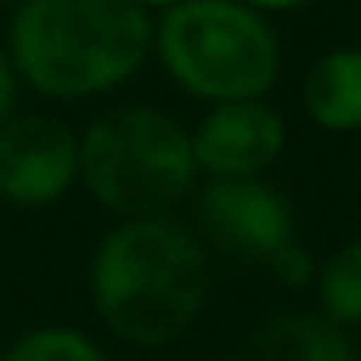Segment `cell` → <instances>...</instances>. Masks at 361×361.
Listing matches in <instances>:
<instances>
[{
	"instance_id": "6da1fadb",
	"label": "cell",
	"mask_w": 361,
	"mask_h": 361,
	"mask_svg": "<svg viewBox=\"0 0 361 361\" xmlns=\"http://www.w3.org/2000/svg\"><path fill=\"white\" fill-rule=\"evenodd\" d=\"M213 255L178 217L115 221L90 259V302L102 327L132 348L183 340L209 306Z\"/></svg>"
},
{
	"instance_id": "7a4b0ae2",
	"label": "cell",
	"mask_w": 361,
	"mask_h": 361,
	"mask_svg": "<svg viewBox=\"0 0 361 361\" xmlns=\"http://www.w3.org/2000/svg\"><path fill=\"white\" fill-rule=\"evenodd\" d=\"M153 35L157 22L140 0H18L5 47L26 90L85 102L136 77Z\"/></svg>"
},
{
	"instance_id": "3957f363",
	"label": "cell",
	"mask_w": 361,
	"mask_h": 361,
	"mask_svg": "<svg viewBox=\"0 0 361 361\" xmlns=\"http://www.w3.org/2000/svg\"><path fill=\"white\" fill-rule=\"evenodd\" d=\"M81 188L119 221L174 217L200 192L192 128L149 102L102 111L81 132Z\"/></svg>"
},
{
	"instance_id": "277c9868",
	"label": "cell",
	"mask_w": 361,
	"mask_h": 361,
	"mask_svg": "<svg viewBox=\"0 0 361 361\" xmlns=\"http://www.w3.org/2000/svg\"><path fill=\"white\" fill-rule=\"evenodd\" d=\"M161 73L209 106L268 98L281 81V39L268 13L243 0H183L157 18Z\"/></svg>"
},
{
	"instance_id": "5b68a950",
	"label": "cell",
	"mask_w": 361,
	"mask_h": 361,
	"mask_svg": "<svg viewBox=\"0 0 361 361\" xmlns=\"http://www.w3.org/2000/svg\"><path fill=\"white\" fill-rule=\"evenodd\" d=\"M196 234L209 255L289 289L314 285V255L298 234V213L268 178H204L196 192Z\"/></svg>"
},
{
	"instance_id": "8992f818",
	"label": "cell",
	"mask_w": 361,
	"mask_h": 361,
	"mask_svg": "<svg viewBox=\"0 0 361 361\" xmlns=\"http://www.w3.org/2000/svg\"><path fill=\"white\" fill-rule=\"evenodd\" d=\"M81 183V136L43 111H18L0 128V200L47 209Z\"/></svg>"
},
{
	"instance_id": "52a82bcc",
	"label": "cell",
	"mask_w": 361,
	"mask_h": 361,
	"mask_svg": "<svg viewBox=\"0 0 361 361\" xmlns=\"http://www.w3.org/2000/svg\"><path fill=\"white\" fill-rule=\"evenodd\" d=\"M289 128L268 98L209 106L192 128L200 178H264L285 153Z\"/></svg>"
},
{
	"instance_id": "ba28073f",
	"label": "cell",
	"mask_w": 361,
	"mask_h": 361,
	"mask_svg": "<svg viewBox=\"0 0 361 361\" xmlns=\"http://www.w3.org/2000/svg\"><path fill=\"white\" fill-rule=\"evenodd\" d=\"M234 361H361V357L353 336L327 323L319 310H276L243 336Z\"/></svg>"
},
{
	"instance_id": "9c48e42d",
	"label": "cell",
	"mask_w": 361,
	"mask_h": 361,
	"mask_svg": "<svg viewBox=\"0 0 361 361\" xmlns=\"http://www.w3.org/2000/svg\"><path fill=\"white\" fill-rule=\"evenodd\" d=\"M302 111L331 136L361 132V47H331L306 68Z\"/></svg>"
},
{
	"instance_id": "30bf717a",
	"label": "cell",
	"mask_w": 361,
	"mask_h": 361,
	"mask_svg": "<svg viewBox=\"0 0 361 361\" xmlns=\"http://www.w3.org/2000/svg\"><path fill=\"white\" fill-rule=\"evenodd\" d=\"M314 306L327 323L353 331L361 327V238L340 243L314 268Z\"/></svg>"
},
{
	"instance_id": "8fae6325",
	"label": "cell",
	"mask_w": 361,
	"mask_h": 361,
	"mask_svg": "<svg viewBox=\"0 0 361 361\" xmlns=\"http://www.w3.org/2000/svg\"><path fill=\"white\" fill-rule=\"evenodd\" d=\"M0 361H106V353L81 327L43 323V327H30L26 336H18L0 353Z\"/></svg>"
},
{
	"instance_id": "7c38bea8",
	"label": "cell",
	"mask_w": 361,
	"mask_h": 361,
	"mask_svg": "<svg viewBox=\"0 0 361 361\" xmlns=\"http://www.w3.org/2000/svg\"><path fill=\"white\" fill-rule=\"evenodd\" d=\"M18 98H22V77H18V68H13L9 47L0 43V128L18 115Z\"/></svg>"
},
{
	"instance_id": "4fadbf2b",
	"label": "cell",
	"mask_w": 361,
	"mask_h": 361,
	"mask_svg": "<svg viewBox=\"0 0 361 361\" xmlns=\"http://www.w3.org/2000/svg\"><path fill=\"white\" fill-rule=\"evenodd\" d=\"M243 5H251V9H259V13H285V9L310 5V0H243Z\"/></svg>"
},
{
	"instance_id": "5bb4252c",
	"label": "cell",
	"mask_w": 361,
	"mask_h": 361,
	"mask_svg": "<svg viewBox=\"0 0 361 361\" xmlns=\"http://www.w3.org/2000/svg\"><path fill=\"white\" fill-rule=\"evenodd\" d=\"M140 5H145L149 13H153V9H161V13H166V9H174V5H183V0H140Z\"/></svg>"
},
{
	"instance_id": "9a60e30c",
	"label": "cell",
	"mask_w": 361,
	"mask_h": 361,
	"mask_svg": "<svg viewBox=\"0 0 361 361\" xmlns=\"http://www.w3.org/2000/svg\"><path fill=\"white\" fill-rule=\"evenodd\" d=\"M13 5H18V0H13Z\"/></svg>"
}]
</instances>
